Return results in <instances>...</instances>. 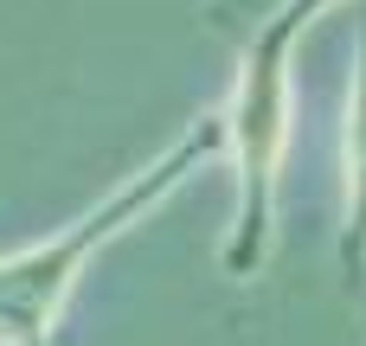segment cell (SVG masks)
<instances>
[{"label":"cell","mask_w":366,"mask_h":346,"mask_svg":"<svg viewBox=\"0 0 366 346\" xmlns=\"http://www.w3.org/2000/svg\"><path fill=\"white\" fill-rule=\"evenodd\" d=\"M225 148H232L225 109H212V116H199L161 161H148L142 173H129L103 205L77 212V218H71L64 231H51L45 244L0 257V346H51V321H58V308L71 302L84 263H90L103 244H116L129 225H142L199 161H212V154H225Z\"/></svg>","instance_id":"obj_1"},{"label":"cell","mask_w":366,"mask_h":346,"mask_svg":"<svg viewBox=\"0 0 366 346\" xmlns=\"http://www.w3.org/2000/svg\"><path fill=\"white\" fill-rule=\"evenodd\" d=\"M322 6H335V0H277L238 51V83L225 96V135H232V161H238V212H232V238L219 250L232 283H251L277 238V167H283V141H290V51Z\"/></svg>","instance_id":"obj_2"},{"label":"cell","mask_w":366,"mask_h":346,"mask_svg":"<svg viewBox=\"0 0 366 346\" xmlns=\"http://www.w3.org/2000/svg\"><path fill=\"white\" fill-rule=\"evenodd\" d=\"M341 276L366 289V26H360V71L347 103V225H341Z\"/></svg>","instance_id":"obj_3"}]
</instances>
